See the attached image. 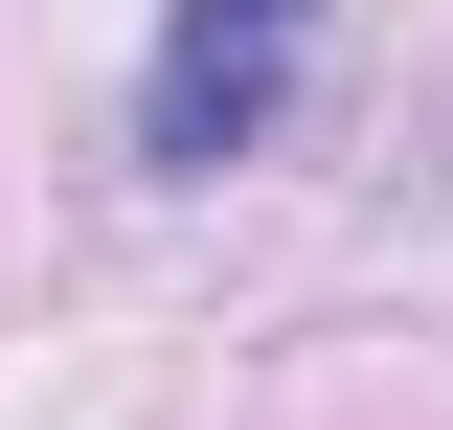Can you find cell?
Wrapping results in <instances>:
<instances>
[{"instance_id": "6da1fadb", "label": "cell", "mask_w": 453, "mask_h": 430, "mask_svg": "<svg viewBox=\"0 0 453 430\" xmlns=\"http://www.w3.org/2000/svg\"><path fill=\"white\" fill-rule=\"evenodd\" d=\"M295 68H318V0H159V68H136V159H159V181H226V159L295 113Z\"/></svg>"}]
</instances>
